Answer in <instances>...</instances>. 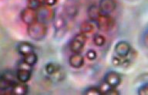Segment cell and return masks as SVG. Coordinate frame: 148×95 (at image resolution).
<instances>
[{
    "instance_id": "1",
    "label": "cell",
    "mask_w": 148,
    "mask_h": 95,
    "mask_svg": "<svg viewBox=\"0 0 148 95\" xmlns=\"http://www.w3.org/2000/svg\"><path fill=\"white\" fill-rule=\"evenodd\" d=\"M28 36L33 40L42 41L47 34V26L45 23L36 21V23L28 25Z\"/></svg>"
},
{
    "instance_id": "2",
    "label": "cell",
    "mask_w": 148,
    "mask_h": 95,
    "mask_svg": "<svg viewBox=\"0 0 148 95\" xmlns=\"http://www.w3.org/2000/svg\"><path fill=\"white\" fill-rule=\"evenodd\" d=\"M16 79H17L16 74L9 70L0 74V90H11L12 86L17 82Z\"/></svg>"
},
{
    "instance_id": "3",
    "label": "cell",
    "mask_w": 148,
    "mask_h": 95,
    "mask_svg": "<svg viewBox=\"0 0 148 95\" xmlns=\"http://www.w3.org/2000/svg\"><path fill=\"white\" fill-rule=\"evenodd\" d=\"M87 40L86 35L82 32L76 34L69 43V50L73 53H80Z\"/></svg>"
},
{
    "instance_id": "4",
    "label": "cell",
    "mask_w": 148,
    "mask_h": 95,
    "mask_svg": "<svg viewBox=\"0 0 148 95\" xmlns=\"http://www.w3.org/2000/svg\"><path fill=\"white\" fill-rule=\"evenodd\" d=\"M31 76H32V66L27 64L23 60L18 65V70L16 72L17 80L20 82L27 83L31 79Z\"/></svg>"
},
{
    "instance_id": "5",
    "label": "cell",
    "mask_w": 148,
    "mask_h": 95,
    "mask_svg": "<svg viewBox=\"0 0 148 95\" xmlns=\"http://www.w3.org/2000/svg\"><path fill=\"white\" fill-rule=\"evenodd\" d=\"M37 16H38V21L46 24L53 21L55 17V11L54 9L50 8L46 5H42L39 9L36 10Z\"/></svg>"
},
{
    "instance_id": "6",
    "label": "cell",
    "mask_w": 148,
    "mask_h": 95,
    "mask_svg": "<svg viewBox=\"0 0 148 95\" xmlns=\"http://www.w3.org/2000/svg\"><path fill=\"white\" fill-rule=\"evenodd\" d=\"M54 28H55V36L60 39L65 35L66 32L67 23L64 16L62 14L55 15L54 17Z\"/></svg>"
},
{
    "instance_id": "7",
    "label": "cell",
    "mask_w": 148,
    "mask_h": 95,
    "mask_svg": "<svg viewBox=\"0 0 148 95\" xmlns=\"http://www.w3.org/2000/svg\"><path fill=\"white\" fill-rule=\"evenodd\" d=\"M95 23L97 24V27L100 30L108 31L114 26L115 20L110 15L102 13L97 20L95 21Z\"/></svg>"
},
{
    "instance_id": "8",
    "label": "cell",
    "mask_w": 148,
    "mask_h": 95,
    "mask_svg": "<svg viewBox=\"0 0 148 95\" xmlns=\"http://www.w3.org/2000/svg\"><path fill=\"white\" fill-rule=\"evenodd\" d=\"M20 16L22 21L27 25H31L38 21L37 11L35 9H30L29 7L22 10Z\"/></svg>"
},
{
    "instance_id": "9",
    "label": "cell",
    "mask_w": 148,
    "mask_h": 95,
    "mask_svg": "<svg viewBox=\"0 0 148 95\" xmlns=\"http://www.w3.org/2000/svg\"><path fill=\"white\" fill-rule=\"evenodd\" d=\"M114 50L120 57H127L131 51V46L128 42L120 41L116 44Z\"/></svg>"
},
{
    "instance_id": "10",
    "label": "cell",
    "mask_w": 148,
    "mask_h": 95,
    "mask_svg": "<svg viewBox=\"0 0 148 95\" xmlns=\"http://www.w3.org/2000/svg\"><path fill=\"white\" fill-rule=\"evenodd\" d=\"M99 8L102 13L110 15L116 8V0H99Z\"/></svg>"
},
{
    "instance_id": "11",
    "label": "cell",
    "mask_w": 148,
    "mask_h": 95,
    "mask_svg": "<svg viewBox=\"0 0 148 95\" xmlns=\"http://www.w3.org/2000/svg\"><path fill=\"white\" fill-rule=\"evenodd\" d=\"M105 82L111 87H117L121 83V76L115 71H110L105 75Z\"/></svg>"
},
{
    "instance_id": "12",
    "label": "cell",
    "mask_w": 148,
    "mask_h": 95,
    "mask_svg": "<svg viewBox=\"0 0 148 95\" xmlns=\"http://www.w3.org/2000/svg\"><path fill=\"white\" fill-rule=\"evenodd\" d=\"M69 64L73 68H80L84 64V58L80 53H73L69 58Z\"/></svg>"
},
{
    "instance_id": "13",
    "label": "cell",
    "mask_w": 148,
    "mask_h": 95,
    "mask_svg": "<svg viewBox=\"0 0 148 95\" xmlns=\"http://www.w3.org/2000/svg\"><path fill=\"white\" fill-rule=\"evenodd\" d=\"M11 90L13 94L25 95L27 94L28 91H29V87L26 84V83L18 81L12 86Z\"/></svg>"
},
{
    "instance_id": "14",
    "label": "cell",
    "mask_w": 148,
    "mask_h": 95,
    "mask_svg": "<svg viewBox=\"0 0 148 95\" xmlns=\"http://www.w3.org/2000/svg\"><path fill=\"white\" fill-rule=\"evenodd\" d=\"M17 50L21 55L25 56L34 52V46L29 42H22L18 44Z\"/></svg>"
},
{
    "instance_id": "15",
    "label": "cell",
    "mask_w": 148,
    "mask_h": 95,
    "mask_svg": "<svg viewBox=\"0 0 148 95\" xmlns=\"http://www.w3.org/2000/svg\"><path fill=\"white\" fill-rule=\"evenodd\" d=\"M95 24L96 23L93 21H84L79 25L80 32L86 35L87 33H90V32H92L94 30Z\"/></svg>"
},
{
    "instance_id": "16",
    "label": "cell",
    "mask_w": 148,
    "mask_h": 95,
    "mask_svg": "<svg viewBox=\"0 0 148 95\" xmlns=\"http://www.w3.org/2000/svg\"><path fill=\"white\" fill-rule=\"evenodd\" d=\"M87 14L89 18L91 21H93L95 23V21L97 20L98 17H99L100 15L102 14L100 9H99V6H90L89 7V9L87 10Z\"/></svg>"
},
{
    "instance_id": "17",
    "label": "cell",
    "mask_w": 148,
    "mask_h": 95,
    "mask_svg": "<svg viewBox=\"0 0 148 95\" xmlns=\"http://www.w3.org/2000/svg\"><path fill=\"white\" fill-rule=\"evenodd\" d=\"M62 67L58 63H49L46 65L45 67V70H46V74L48 75H53V74H55L58 70H60Z\"/></svg>"
},
{
    "instance_id": "18",
    "label": "cell",
    "mask_w": 148,
    "mask_h": 95,
    "mask_svg": "<svg viewBox=\"0 0 148 95\" xmlns=\"http://www.w3.org/2000/svg\"><path fill=\"white\" fill-rule=\"evenodd\" d=\"M37 60H38V56L34 52L27 54V55L23 56V61L26 63L27 64L30 65V66H33L36 63Z\"/></svg>"
},
{
    "instance_id": "19",
    "label": "cell",
    "mask_w": 148,
    "mask_h": 95,
    "mask_svg": "<svg viewBox=\"0 0 148 95\" xmlns=\"http://www.w3.org/2000/svg\"><path fill=\"white\" fill-rule=\"evenodd\" d=\"M92 41L97 46H103L106 43V38L103 35L97 33L93 36Z\"/></svg>"
},
{
    "instance_id": "20",
    "label": "cell",
    "mask_w": 148,
    "mask_h": 95,
    "mask_svg": "<svg viewBox=\"0 0 148 95\" xmlns=\"http://www.w3.org/2000/svg\"><path fill=\"white\" fill-rule=\"evenodd\" d=\"M64 70H62V68H61V69H60V70H58L56 73L53 74V75H50V78L53 82H56H56H60L61 81H62V80L64 79Z\"/></svg>"
},
{
    "instance_id": "21",
    "label": "cell",
    "mask_w": 148,
    "mask_h": 95,
    "mask_svg": "<svg viewBox=\"0 0 148 95\" xmlns=\"http://www.w3.org/2000/svg\"><path fill=\"white\" fill-rule=\"evenodd\" d=\"M43 5V0H27V7L37 10Z\"/></svg>"
},
{
    "instance_id": "22",
    "label": "cell",
    "mask_w": 148,
    "mask_h": 95,
    "mask_svg": "<svg viewBox=\"0 0 148 95\" xmlns=\"http://www.w3.org/2000/svg\"><path fill=\"white\" fill-rule=\"evenodd\" d=\"M83 94L86 95H102L101 92L99 90V87H95L86 89Z\"/></svg>"
},
{
    "instance_id": "23",
    "label": "cell",
    "mask_w": 148,
    "mask_h": 95,
    "mask_svg": "<svg viewBox=\"0 0 148 95\" xmlns=\"http://www.w3.org/2000/svg\"><path fill=\"white\" fill-rule=\"evenodd\" d=\"M98 87H99V91L101 92L102 94H106V93L110 89L111 87L106 82H103V83H102Z\"/></svg>"
},
{
    "instance_id": "24",
    "label": "cell",
    "mask_w": 148,
    "mask_h": 95,
    "mask_svg": "<svg viewBox=\"0 0 148 95\" xmlns=\"http://www.w3.org/2000/svg\"><path fill=\"white\" fill-rule=\"evenodd\" d=\"M86 58L89 60H94L97 58V54L95 50H90L86 52Z\"/></svg>"
},
{
    "instance_id": "25",
    "label": "cell",
    "mask_w": 148,
    "mask_h": 95,
    "mask_svg": "<svg viewBox=\"0 0 148 95\" xmlns=\"http://www.w3.org/2000/svg\"><path fill=\"white\" fill-rule=\"evenodd\" d=\"M67 15H69V16H76L77 13V9L75 6H69L66 7V9Z\"/></svg>"
},
{
    "instance_id": "26",
    "label": "cell",
    "mask_w": 148,
    "mask_h": 95,
    "mask_svg": "<svg viewBox=\"0 0 148 95\" xmlns=\"http://www.w3.org/2000/svg\"><path fill=\"white\" fill-rule=\"evenodd\" d=\"M137 93L139 95H148V83H145L144 85L139 88Z\"/></svg>"
},
{
    "instance_id": "27",
    "label": "cell",
    "mask_w": 148,
    "mask_h": 95,
    "mask_svg": "<svg viewBox=\"0 0 148 95\" xmlns=\"http://www.w3.org/2000/svg\"><path fill=\"white\" fill-rule=\"evenodd\" d=\"M106 95H119L120 94V92L118 91L116 87H111L110 90L106 93Z\"/></svg>"
},
{
    "instance_id": "28",
    "label": "cell",
    "mask_w": 148,
    "mask_h": 95,
    "mask_svg": "<svg viewBox=\"0 0 148 95\" xmlns=\"http://www.w3.org/2000/svg\"><path fill=\"white\" fill-rule=\"evenodd\" d=\"M58 0H43V4L48 6H53L56 4Z\"/></svg>"
},
{
    "instance_id": "29",
    "label": "cell",
    "mask_w": 148,
    "mask_h": 95,
    "mask_svg": "<svg viewBox=\"0 0 148 95\" xmlns=\"http://www.w3.org/2000/svg\"><path fill=\"white\" fill-rule=\"evenodd\" d=\"M147 40H148V34H147Z\"/></svg>"
}]
</instances>
